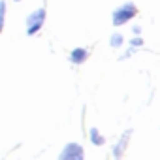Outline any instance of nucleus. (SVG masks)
I'll use <instances>...</instances> for the list:
<instances>
[{"mask_svg":"<svg viewBox=\"0 0 160 160\" xmlns=\"http://www.w3.org/2000/svg\"><path fill=\"white\" fill-rule=\"evenodd\" d=\"M121 42H122L121 36H113V38H111V45H121Z\"/></svg>","mask_w":160,"mask_h":160,"instance_id":"0eeeda50","label":"nucleus"},{"mask_svg":"<svg viewBox=\"0 0 160 160\" xmlns=\"http://www.w3.org/2000/svg\"><path fill=\"white\" fill-rule=\"evenodd\" d=\"M58 160H83V149L77 143H70V145L64 147Z\"/></svg>","mask_w":160,"mask_h":160,"instance_id":"7ed1b4c3","label":"nucleus"},{"mask_svg":"<svg viewBox=\"0 0 160 160\" xmlns=\"http://www.w3.org/2000/svg\"><path fill=\"white\" fill-rule=\"evenodd\" d=\"M136 6L134 4H130V2H126L124 6H121L119 10H115V13H113V25L115 27H121V25H124L132 15H136Z\"/></svg>","mask_w":160,"mask_h":160,"instance_id":"f257e3e1","label":"nucleus"},{"mask_svg":"<svg viewBox=\"0 0 160 160\" xmlns=\"http://www.w3.org/2000/svg\"><path fill=\"white\" fill-rule=\"evenodd\" d=\"M43 19H45V10H38V12H34V13L27 19V34H28V36L36 34V32L42 28Z\"/></svg>","mask_w":160,"mask_h":160,"instance_id":"f03ea898","label":"nucleus"},{"mask_svg":"<svg viewBox=\"0 0 160 160\" xmlns=\"http://www.w3.org/2000/svg\"><path fill=\"white\" fill-rule=\"evenodd\" d=\"M87 57H89V53H87L85 49H73V51H72V55H70L72 62H75V64L85 62V58H87Z\"/></svg>","mask_w":160,"mask_h":160,"instance_id":"20e7f679","label":"nucleus"},{"mask_svg":"<svg viewBox=\"0 0 160 160\" xmlns=\"http://www.w3.org/2000/svg\"><path fill=\"white\" fill-rule=\"evenodd\" d=\"M4 12H6V4L0 2V30H2V27H4Z\"/></svg>","mask_w":160,"mask_h":160,"instance_id":"423d86ee","label":"nucleus"},{"mask_svg":"<svg viewBox=\"0 0 160 160\" xmlns=\"http://www.w3.org/2000/svg\"><path fill=\"white\" fill-rule=\"evenodd\" d=\"M91 136H92V141H94L96 145H102V143H104V138H102V136H98V130H96V128H92V130H91Z\"/></svg>","mask_w":160,"mask_h":160,"instance_id":"39448f33","label":"nucleus"}]
</instances>
